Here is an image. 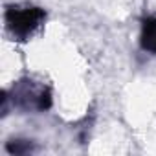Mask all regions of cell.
<instances>
[{"label":"cell","mask_w":156,"mask_h":156,"mask_svg":"<svg viewBox=\"0 0 156 156\" xmlns=\"http://www.w3.org/2000/svg\"><path fill=\"white\" fill-rule=\"evenodd\" d=\"M46 13L41 8H31V6H13L6 11V22L8 28L11 30L13 37L24 41L33 35V31L42 24Z\"/></svg>","instance_id":"1"},{"label":"cell","mask_w":156,"mask_h":156,"mask_svg":"<svg viewBox=\"0 0 156 156\" xmlns=\"http://www.w3.org/2000/svg\"><path fill=\"white\" fill-rule=\"evenodd\" d=\"M13 105L24 110L42 112L51 105V94L46 87L33 81H20L17 88H13Z\"/></svg>","instance_id":"2"},{"label":"cell","mask_w":156,"mask_h":156,"mask_svg":"<svg viewBox=\"0 0 156 156\" xmlns=\"http://www.w3.org/2000/svg\"><path fill=\"white\" fill-rule=\"evenodd\" d=\"M140 44L145 51L156 55V17H147L141 20Z\"/></svg>","instance_id":"3"}]
</instances>
